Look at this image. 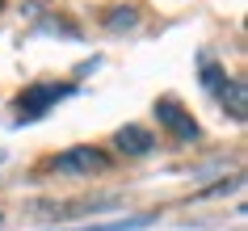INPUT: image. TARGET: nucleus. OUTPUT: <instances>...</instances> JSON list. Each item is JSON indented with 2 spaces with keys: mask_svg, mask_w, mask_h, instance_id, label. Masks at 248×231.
Segmentation results:
<instances>
[{
  "mask_svg": "<svg viewBox=\"0 0 248 231\" xmlns=\"http://www.w3.org/2000/svg\"><path fill=\"white\" fill-rule=\"evenodd\" d=\"M46 168H51V172H59V177H93V172H105V168H109V155H105L101 147L80 143V147L59 152Z\"/></svg>",
  "mask_w": 248,
  "mask_h": 231,
  "instance_id": "nucleus-1",
  "label": "nucleus"
},
{
  "mask_svg": "<svg viewBox=\"0 0 248 231\" xmlns=\"http://www.w3.org/2000/svg\"><path fill=\"white\" fill-rule=\"evenodd\" d=\"M72 84H30L21 97H17V122H34V118H42L46 109H55V105L63 101V97H72Z\"/></svg>",
  "mask_w": 248,
  "mask_h": 231,
  "instance_id": "nucleus-2",
  "label": "nucleus"
},
{
  "mask_svg": "<svg viewBox=\"0 0 248 231\" xmlns=\"http://www.w3.org/2000/svg\"><path fill=\"white\" fill-rule=\"evenodd\" d=\"M156 118H160V126L169 130L172 139H181V143H194V139H202V126L194 122V114H185V109H181L177 101H172V97L156 101Z\"/></svg>",
  "mask_w": 248,
  "mask_h": 231,
  "instance_id": "nucleus-3",
  "label": "nucleus"
},
{
  "mask_svg": "<svg viewBox=\"0 0 248 231\" xmlns=\"http://www.w3.org/2000/svg\"><path fill=\"white\" fill-rule=\"evenodd\" d=\"M114 147L122 155H147L152 147H156V135H152L147 126H122L114 135Z\"/></svg>",
  "mask_w": 248,
  "mask_h": 231,
  "instance_id": "nucleus-4",
  "label": "nucleus"
},
{
  "mask_svg": "<svg viewBox=\"0 0 248 231\" xmlns=\"http://www.w3.org/2000/svg\"><path fill=\"white\" fill-rule=\"evenodd\" d=\"M219 101H223V109H227L235 122H244V109H248V89H244V80H240V76H227V84L219 89Z\"/></svg>",
  "mask_w": 248,
  "mask_h": 231,
  "instance_id": "nucleus-5",
  "label": "nucleus"
},
{
  "mask_svg": "<svg viewBox=\"0 0 248 231\" xmlns=\"http://www.w3.org/2000/svg\"><path fill=\"white\" fill-rule=\"evenodd\" d=\"M202 84H206V89L219 97V89L227 84V72H223V67H215V63H206V67H202Z\"/></svg>",
  "mask_w": 248,
  "mask_h": 231,
  "instance_id": "nucleus-6",
  "label": "nucleus"
},
{
  "mask_svg": "<svg viewBox=\"0 0 248 231\" xmlns=\"http://www.w3.org/2000/svg\"><path fill=\"white\" fill-rule=\"evenodd\" d=\"M147 218H126V223H109V227H84V231H139Z\"/></svg>",
  "mask_w": 248,
  "mask_h": 231,
  "instance_id": "nucleus-7",
  "label": "nucleus"
},
{
  "mask_svg": "<svg viewBox=\"0 0 248 231\" xmlns=\"http://www.w3.org/2000/svg\"><path fill=\"white\" fill-rule=\"evenodd\" d=\"M139 21V13H114L109 17V26H135Z\"/></svg>",
  "mask_w": 248,
  "mask_h": 231,
  "instance_id": "nucleus-8",
  "label": "nucleus"
},
{
  "mask_svg": "<svg viewBox=\"0 0 248 231\" xmlns=\"http://www.w3.org/2000/svg\"><path fill=\"white\" fill-rule=\"evenodd\" d=\"M0 9H4V0H0Z\"/></svg>",
  "mask_w": 248,
  "mask_h": 231,
  "instance_id": "nucleus-9",
  "label": "nucleus"
}]
</instances>
